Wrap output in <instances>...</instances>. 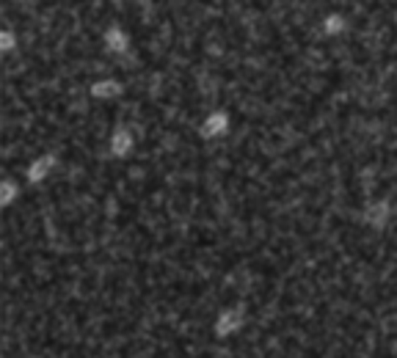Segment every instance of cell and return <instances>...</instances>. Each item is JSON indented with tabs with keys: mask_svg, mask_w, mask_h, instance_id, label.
I'll use <instances>...</instances> for the list:
<instances>
[{
	"mask_svg": "<svg viewBox=\"0 0 397 358\" xmlns=\"http://www.w3.org/2000/svg\"><path fill=\"white\" fill-rule=\"evenodd\" d=\"M249 326V311H246V306H227V309H221L218 314H215V320H213V339H221V342H227V339H235V336H240L243 330Z\"/></svg>",
	"mask_w": 397,
	"mask_h": 358,
	"instance_id": "1",
	"label": "cell"
},
{
	"mask_svg": "<svg viewBox=\"0 0 397 358\" xmlns=\"http://www.w3.org/2000/svg\"><path fill=\"white\" fill-rule=\"evenodd\" d=\"M389 215H392V207H389L386 198L372 201V204H367V210H365V220H367L372 229H384L386 220H389Z\"/></svg>",
	"mask_w": 397,
	"mask_h": 358,
	"instance_id": "2",
	"label": "cell"
},
{
	"mask_svg": "<svg viewBox=\"0 0 397 358\" xmlns=\"http://www.w3.org/2000/svg\"><path fill=\"white\" fill-rule=\"evenodd\" d=\"M130 149H133V136H130V130H116L114 136H111V155L116 157H127L130 155Z\"/></svg>",
	"mask_w": 397,
	"mask_h": 358,
	"instance_id": "3",
	"label": "cell"
},
{
	"mask_svg": "<svg viewBox=\"0 0 397 358\" xmlns=\"http://www.w3.org/2000/svg\"><path fill=\"white\" fill-rule=\"evenodd\" d=\"M53 165H56V157L53 155H45V157H39V160H33L28 168V179L30 182H42L50 171H53Z\"/></svg>",
	"mask_w": 397,
	"mask_h": 358,
	"instance_id": "4",
	"label": "cell"
},
{
	"mask_svg": "<svg viewBox=\"0 0 397 358\" xmlns=\"http://www.w3.org/2000/svg\"><path fill=\"white\" fill-rule=\"evenodd\" d=\"M227 116L224 113H213L204 124H201V136L204 138H218V136H224L227 133Z\"/></svg>",
	"mask_w": 397,
	"mask_h": 358,
	"instance_id": "5",
	"label": "cell"
},
{
	"mask_svg": "<svg viewBox=\"0 0 397 358\" xmlns=\"http://www.w3.org/2000/svg\"><path fill=\"white\" fill-rule=\"evenodd\" d=\"M14 196H17V185L14 182H3V204H11L14 201Z\"/></svg>",
	"mask_w": 397,
	"mask_h": 358,
	"instance_id": "6",
	"label": "cell"
}]
</instances>
